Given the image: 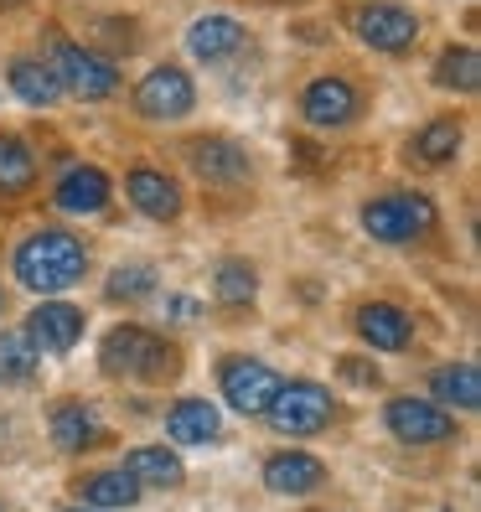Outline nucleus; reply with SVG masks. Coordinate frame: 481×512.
Returning a JSON list of instances; mask_svg holds the SVG:
<instances>
[{"label": "nucleus", "mask_w": 481, "mask_h": 512, "mask_svg": "<svg viewBox=\"0 0 481 512\" xmlns=\"http://www.w3.org/2000/svg\"><path fill=\"white\" fill-rule=\"evenodd\" d=\"M83 337V311L68 300H42V306L26 316V342L37 352H68Z\"/></svg>", "instance_id": "9d476101"}, {"label": "nucleus", "mask_w": 481, "mask_h": 512, "mask_svg": "<svg viewBox=\"0 0 481 512\" xmlns=\"http://www.w3.org/2000/svg\"><path fill=\"white\" fill-rule=\"evenodd\" d=\"M83 269H88V254H83L78 238L63 233V228H42V233H32L16 249V280L26 290H37V295H57V290L78 285Z\"/></svg>", "instance_id": "f257e3e1"}, {"label": "nucleus", "mask_w": 481, "mask_h": 512, "mask_svg": "<svg viewBox=\"0 0 481 512\" xmlns=\"http://www.w3.org/2000/svg\"><path fill=\"white\" fill-rule=\"evenodd\" d=\"M187 156H192V171L202 176V182H213V187H238V182H249V156H244V150H238L233 140H223V135L197 140Z\"/></svg>", "instance_id": "f8f14e48"}, {"label": "nucleus", "mask_w": 481, "mask_h": 512, "mask_svg": "<svg viewBox=\"0 0 481 512\" xmlns=\"http://www.w3.org/2000/svg\"><path fill=\"white\" fill-rule=\"evenodd\" d=\"M104 373H119V378H161L171 373V347L145 326H114L104 337Z\"/></svg>", "instance_id": "7ed1b4c3"}, {"label": "nucleus", "mask_w": 481, "mask_h": 512, "mask_svg": "<svg viewBox=\"0 0 481 512\" xmlns=\"http://www.w3.org/2000/svg\"><path fill=\"white\" fill-rule=\"evenodd\" d=\"M0 306H6V300H0Z\"/></svg>", "instance_id": "2f4dec72"}, {"label": "nucleus", "mask_w": 481, "mask_h": 512, "mask_svg": "<svg viewBox=\"0 0 481 512\" xmlns=\"http://www.w3.org/2000/svg\"><path fill=\"white\" fill-rule=\"evenodd\" d=\"M37 373V347L26 331H0V383H32Z\"/></svg>", "instance_id": "a878e982"}, {"label": "nucleus", "mask_w": 481, "mask_h": 512, "mask_svg": "<svg viewBox=\"0 0 481 512\" xmlns=\"http://www.w3.org/2000/svg\"><path fill=\"white\" fill-rule=\"evenodd\" d=\"M213 285H218V300H223V306H249L254 290H259V275H254L249 259H223Z\"/></svg>", "instance_id": "bb28decb"}, {"label": "nucleus", "mask_w": 481, "mask_h": 512, "mask_svg": "<svg viewBox=\"0 0 481 512\" xmlns=\"http://www.w3.org/2000/svg\"><path fill=\"white\" fill-rule=\"evenodd\" d=\"M125 471L140 481V487H145V481H150V487H182V476H187L182 461H176L166 445H140V450H130Z\"/></svg>", "instance_id": "aec40b11"}, {"label": "nucleus", "mask_w": 481, "mask_h": 512, "mask_svg": "<svg viewBox=\"0 0 481 512\" xmlns=\"http://www.w3.org/2000/svg\"><path fill=\"white\" fill-rule=\"evenodd\" d=\"M52 78H57V88L63 94H73V99H88V104H99V99H109L114 88H119V68L114 63H104L99 52H88V47H78V42H63L57 37L52 42Z\"/></svg>", "instance_id": "f03ea898"}, {"label": "nucleus", "mask_w": 481, "mask_h": 512, "mask_svg": "<svg viewBox=\"0 0 481 512\" xmlns=\"http://www.w3.org/2000/svg\"><path fill=\"white\" fill-rule=\"evenodd\" d=\"M37 182V161H32V150H26L16 135H0V192L16 197Z\"/></svg>", "instance_id": "b1692460"}, {"label": "nucleus", "mask_w": 481, "mask_h": 512, "mask_svg": "<svg viewBox=\"0 0 481 512\" xmlns=\"http://www.w3.org/2000/svg\"><path fill=\"white\" fill-rule=\"evenodd\" d=\"M11 94L21 104L47 109V104L63 99V88H57V78H52V68L42 63V57H16V63H11Z\"/></svg>", "instance_id": "6ab92c4d"}, {"label": "nucleus", "mask_w": 481, "mask_h": 512, "mask_svg": "<svg viewBox=\"0 0 481 512\" xmlns=\"http://www.w3.org/2000/svg\"><path fill=\"white\" fill-rule=\"evenodd\" d=\"M435 399L440 404H456V409H476L481 404V378H476V368L471 363H450V368H440L435 373Z\"/></svg>", "instance_id": "5701e85b"}, {"label": "nucleus", "mask_w": 481, "mask_h": 512, "mask_svg": "<svg viewBox=\"0 0 481 512\" xmlns=\"http://www.w3.org/2000/svg\"><path fill=\"white\" fill-rule=\"evenodd\" d=\"M337 373H342L347 383H357V388H373V383H378V368H373V363H357V357H342Z\"/></svg>", "instance_id": "c756f323"}, {"label": "nucleus", "mask_w": 481, "mask_h": 512, "mask_svg": "<svg viewBox=\"0 0 481 512\" xmlns=\"http://www.w3.org/2000/svg\"><path fill=\"white\" fill-rule=\"evenodd\" d=\"M275 394H280L275 368L254 363V357H233V363H223V399L238 414H264Z\"/></svg>", "instance_id": "6e6552de"}, {"label": "nucleus", "mask_w": 481, "mask_h": 512, "mask_svg": "<svg viewBox=\"0 0 481 512\" xmlns=\"http://www.w3.org/2000/svg\"><path fill=\"white\" fill-rule=\"evenodd\" d=\"M218 409L207 404V399H182V404H171L166 414V430L176 445H207V440H218Z\"/></svg>", "instance_id": "a211bd4d"}, {"label": "nucleus", "mask_w": 481, "mask_h": 512, "mask_svg": "<svg viewBox=\"0 0 481 512\" xmlns=\"http://www.w3.org/2000/svg\"><path fill=\"white\" fill-rule=\"evenodd\" d=\"M456 150H461V125H456V119H435V125L414 140V156H419V161H430V166L450 161Z\"/></svg>", "instance_id": "cd10ccee"}, {"label": "nucleus", "mask_w": 481, "mask_h": 512, "mask_svg": "<svg viewBox=\"0 0 481 512\" xmlns=\"http://www.w3.org/2000/svg\"><path fill=\"white\" fill-rule=\"evenodd\" d=\"M52 440L63 445V450H88V445H99V419H94V409H83V404H57V414H52Z\"/></svg>", "instance_id": "4be33fe9"}, {"label": "nucleus", "mask_w": 481, "mask_h": 512, "mask_svg": "<svg viewBox=\"0 0 481 512\" xmlns=\"http://www.w3.org/2000/svg\"><path fill=\"white\" fill-rule=\"evenodd\" d=\"M135 109L145 119H187L197 109V83L182 68H150L135 83Z\"/></svg>", "instance_id": "423d86ee"}, {"label": "nucleus", "mask_w": 481, "mask_h": 512, "mask_svg": "<svg viewBox=\"0 0 481 512\" xmlns=\"http://www.w3.org/2000/svg\"><path fill=\"white\" fill-rule=\"evenodd\" d=\"M125 192H130V202L140 207V213L156 218V223H171L176 213H182V187H176L171 176L150 171V166H135V171H130Z\"/></svg>", "instance_id": "ddd939ff"}, {"label": "nucleus", "mask_w": 481, "mask_h": 512, "mask_svg": "<svg viewBox=\"0 0 481 512\" xmlns=\"http://www.w3.org/2000/svg\"><path fill=\"white\" fill-rule=\"evenodd\" d=\"M383 419H388V430H394L404 445H440V440L456 435V419H450L440 404H430V399H394Z\"/></svg>", "instance_id": "0eeeda50"}, {"label": "nucleus", "mask_w": 481, "mask_h": 512, "mask_svg": "<svg viewBox=\"0 0 481 512\" xmlns=\"http://www.w3.org/2000/svg\"><path fill=\"white\" fill-rule=\"evenodd\" d=\"M68 512H99V507H68Z\"/></svg>", "instance_id": "7c9ffc66"}, {"label": "nucleus", "mask_w": 481, "mask_h": 512, "mask_svg": "<svg viewBox=\"0 0 481 512\" xmlns=\"http://www.w3.org/2000/svg\"><path fill=\"white\" fill-rule=\"evenodd\" d=\"M264 487L280 497H306L321 487V461L306 456V450H285V456H269L264 466Z\"/></svg>", "instance_id": "2eb2a0df"}, {"label": "nucleus", "mask_w": 481, "mask_h": 512, "mask_svg": "<svg viewBox=\"0 0 481 512\" xmlns=\"http://www.w3.org/2000/svg\"><path fill=\"white\" fill-rule=\"evenodd\" d=\"M409 316L399 311V306H383V300H373V306H363L357 311V337H363L368 347H378V352H404L409 347Z\"/></svg>", "instance_id": "dca6fc26"}, {"label": "nucleus", "mask_w": 481, "mask_h": 512, "mask_svg": "<svg viewBox=\"0 0 481 512\" xmlns=\"http://www.w3.org/2000/svg\"><path fill=\"white\" fill-rule=\"evenodd\" d=\"M264 414L280 435H316V430L332 425V394H326L321 383L295 378V383H280V394L269 399Z\"/></svg>", "instance_id": "39448f33"}, {"label": "nucleus", "mask_w": 481, "mask_h": 512, "mask_svg": "<svg viewBox=\"0 0 481 512\" xmlns=\"http://www.w3.org/2000/svg\"><path fill=\"white\" fill-rule=\"evenodd\" d=\"M352 32L363 37L373 52H404L419 37V21L404 6H363V11L352 16Z\"/></svg>", "instance_id": "1a4fd4ad"}, {"label": "nucleus", "mask_w": 481, "mask_h": 512, "mask_svg": "<svg viewBox=\"0 0 481 512\" xmlns=\"http://www.w3.org/2000/svg\"><path fill=\"white\" fill-rule=\"evenodd\" d=\"M88 507H99V512H114V507H135L140 502V481L119 466V471H99V476H88V487H83Z\"/></svg>", "instance_id": "412c9836"}, {"label": "nucleus", "mask_w": 481, "mask_h": 512, "mask_svg": "<svg viewBox=\"0 0 481 512\" xmlns=\"http://www.w3.org/2000/svg\"><path fill=\"white\" fill-rule=\"evenodd\" d=\"M363 228L378 244H409V238H425L435 228V202L419 192H388L363 207Z\"/></svg>", "instance_id": "20e7f679"}, {"label": "nucleus", "mask_w": 481, "mask_h": 512, "mask_svg": "<svg viewBox=\"0 0 481 512\" xmlns=\"http://www.w3.org/2000/svg\"><path fill=\"white\" fill-rule=\"evenodd\" d=\"M238 47H244V26H238L233 16H202L187 26V52L197 57V63H223V57H233Z\"/></svg>", "instance_id": "4468645a"}, {"label": "nucleus", "mask_w": 481, "mask_h": 512, "mask_svg": "<svg viewBox=\"0 0 481 512\" xmlns=\"http://www.w3.org/2000/svg\"><path fill=\"white\" fill-rule=\"evenodd\" d=\"M150 290H156V269L150 264H125L109 275V300H145Z\"/></svg>", "instance_id": "c85d7f7f"}, {"label": "nucleus", "mask_w": 481, "mask_h": 512, "mask_svg": "<svg viewBox=\"0 0 481 512\" xmlns=\"http://www.w3.org/2000/svg\"><path fill=\"white\" fill-rule=\"evenodd\" d=\"M57 207L63 213H104L109 207V176L99 166H73L57 182Z\"/></svg>", "instance_id": "f3484780"}, {"label": "nucleus", "mask_w": 481, "mask_h": 512, "mask_svg": "<svg viewBox=\"0 0 481 512\" xmlns=\"http://www.w3.org/2000/svg\"><path fill=\"white\" fill-rule=\"evenodd\" d=\"M300 114H306L316 130H342L357 119V88L347 78H316L306 94H300Z\"/></svg>", "instance_id": "9b49d317"}, {"label": "nucleus", "mask_w": 481, "mask_h": 512, "mask_svg": "<svg viewBox=\"0 0 481 512\" xmlns=\"http://www.w3.org/2000/svg\"><path fill=\"white\" fill-rule=\"evenodd\" d=\"M435 78L456 94H476L481 88V52L476 47H450L440 63H435Z\"/></svg>", "instance_id": "393cba45"}]
</instances>
